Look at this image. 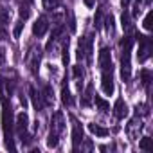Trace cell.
I'll use <instances>...</instances> for the list:
<instances>
[{
    "instance_id": "6da1fadb",
    "label": "cell",
    "mask_w": 153,
    "mask_h": 153,
    "mask_svg": "<svg viewBox=\"0 0 153 153\" xmlns=\"http://www.w3.org/2000/svg\"><path fill=\"white\" fill-rule=\"evenodd\" d=\"M15 81H9L6 76H0V101H2V131L6 148L9 151H15V115L11 106V94H13Z\"/></svg>"
},
{
    "instance_id": "7a4b0ae2",
    "label": "cell",
    "mask_w": 153,
    "mask_h": 153,
    "mask_svg": "<svg viewBox=\"0 0 153 153\" xmlns=\"http://www.w3.org/2000/svg\"><path fill=\"white\" fill-rule=\"evenodd\" d=\"M99 68H101V88L106 96H112L115 87H114V63L108 47H103L99 51Z\"/></svg>"
},
{
    "instance_id": "3957f363",
    "label": "cell",
    "mask_w": 153,
    "mask_h": 153,
    "mask_svg": "<svg viewBox=\"0 0 153 153\" xmlns=\"http://www.w3.org/2000/svg\"><path fill=\"white\" fill-rule=\"evenodd\" d=\"M131 45H133V36L130 33H126L119 43V47H121V76H123L124 83H130V79H131V61H130Z\"/></svg>"
},
{
    "instance_id": "277c9868",
    "label": "cell",
    "mask_w": 153,
    "mask_h": 153,
    "mask_svg": "<svg viewBox=\"0 0 153 153\" xmlns=\"http://www.w3.org/2000/svg\"><path fill=\"white\" fill-rule=\"evenodd\" d=\"M65 133V117L61 112H56L52 115L51 121V130H49V137H47V146L49 148H58L61 137Z\"/></svg>"
},
{
    "instance_id": "5b68a950",
    "label": "cell",
    "mask_w": 153,
    "mask_h": 153,
    "mask_svg": "<svg viewBox=\"0 0 153 153\" xmlns=\"http://www.w3.org/2000/svg\"><path fill=\"white\" fill-rule=\"evenodd\" d=\"M15 133L20 139V142L24 146H27L31 142V135H29V117L25 112H20L15 119Z\"/></svg>"
},
{
    "instance_id": "8992f818",
    "label": "cell",
    "mask_w": 153,
    "mask_h": 153,
    "mask_svg": "<svg viewBox=\"0 0 153 153\" xmlns=\"http://www.w3.org/2000/svg\"><path fill=\"white\" fill-rule=\"evenodd\" d=\"M40 61H42V47L38 43H31L29 51L25 54V63H27V67H29V70H31L33 76H38Z\"/></svg>"
},
{
    "instance_id": "52a82bcc",
    "label": "cell",
    "mask_w": 153,
    "mask_h": 153,
    "mask_svg": "<svg viewBox=\"0 0 153 153\" xmlns=\"http://www.w3.org/2000/svg\"><path fill=\"white\" fill-rule=\"evenodd\" d=\"M92 51H94V38L92 34H85L78 42V59L79 61H92Z\"/></svg>"
},
{
    "instance_id": "ba28073f",
    "label": "cell",
    "mask_w": 153,
    "mask_h": 153,
    "mask_svg": "<svg viewBox=\"0 0 153 153\" xmlns=\"http://www.w3.org/2000/svg\"><path fill=\"white\" fill-rule=\"evenodd\" d=\"M70 121H72V151H78L79 146L83 144L85 133H83V126H81V123L76 119L74 115H70Z\"/></svg>"
},
{
    "instance_id": "9c48e42d",
    "label": "cell",
    "mask_w": 153,
    "mask_h": 153,
    "mask_svg": "<svg viewBox=\"0 0 153 153\" xmlns=\"http://www.w3.org/2000/svg\"><path fill=\"white\" fill-rule=\"evenodd\" d=\"M137 38H139V45H140L139 47V61L144 63L151 54V40L148 36H142V34H139Z\"/></svg>"
},
{
    "instance_id": "30bf717a",
    "label": "cell",
    "mask_w": 153,
    "mask_h": 153,
    "mask_svg": "<svg viewBox=\"0 0 153 153\" xmlns=\"http://www.w3.org/2000/svg\"><path fill=\"white\" fill-rule=\"evenodd\" d=\"M140 130H142V117H140L139 114H135V117H133V119L128 123V126H126V133H128V137H130L131 140H135V139H139Z\"/></svg>"
},
{
    "instance_id": "8fae6325",
    "label": "cell",
    "mask_w": 153,
    "mask_h": 153,
    "mask_svg": "<svg viewBox=\"0 0 153 153\" xmlns=\"http://www.w3.org/2000/svg\"><path fill=\"white\" fill-rule=\"evenodd\" d=\"M47 31H49V18L45 15H42V16H38V20L33 25V34L36 38H43L47 34Z\"/></svg>"
},
{
    "instance_id": "7c38bea8",
    "label": "cell",
    "mask_w": 153,
    "mask_h": 153,
    "mask_svg": "<svg viewBox=\"0 0 153 153\" xmlns=\"http://www.w3.org/2000/svg\"><path fill=\"white\" fill-rule=\"evenodd\" d=\"M40 96H42V101H43V108H51L54 105V92H52V87L49 83H45L42 87Z\"/></svg>"
},
{
    "instance_id": "4fadbf2b",
    "label": "cell",
    "mask_w": 153,
    "mask_h": 153,
    "mask_svg": "<svg viewBox=\"0 0 153 153\" xmlns=\"http://www.w3.org/2000/svg\"><path fill=\"white\" fill-rule=\"evenodd\" d=\"M128 115V105L124 103V99L123 97H119L117 101H115V105H114V117L115 119H124Z\"/></svg>"
},
{
    "instance_id": "5bb4252c",
    "label": "cell",
    "mask_w": 153,
    "mask_h": 153,
    "mask_svg": "<svg viewBox=\"0 0 153 153\" xmlns=\"http://www.w3.org/2000/svg\"><path fill=\"white\" fill-rule=\"evenodd\" d=\"M9 22H11V11H9L7 7H0V33L4 34V38L7 36L6 27H7Z\"/></svg>"
},
{
    "instance_id": "9a60e30c",
    "label": "cell",
    "mask_w": 153,
    "mask_h": 153,
    "mask_svg": "<svg viewBox=\"0 0 153 153\" xmlns=\"http://www.w3.org/2000/svg\"><path fill=\"white\" fill-rule=\"evenodd\" d=\"M29 96H31V101H33L36 112H43V101H42L40 90H36L34 87H29Z\"/></svg>"
},
{
    "instance_id": "2e32d148",
    "label": "cell",
    "mask_w": 153,
    "mask_h": 153,
    "mask_svg": "<svg viewBox=\"0 0 153 153\" xmlns=\"http://www.w3.org/2000/svg\"><path fill=\"white\" fill-rule=\"evenodd\" d=\"M151 6V0H135V4H133V11H131V16L137 18L142 15L144 9H148Z\"/></svg>"
},
{
    "instance_id": "e0dca14e",
    "label": "cell",
    "mask_w": 153,
    "mask_h": 153,
    "mask_svg": "<svg viewBox=\"0 0 153 153\" xmlns=\"http://www.w3.org/2000/svg\"><path fill=\"white\" fill-rule=\"evenodd\" d=\"M88 130H90L96 137H108V135H110V130H108V128H103V126H99V124H96V123H90V124H88Z\"/></svg>"
},
{
    "instance_id": "ac0fdd59",
    "label": "cell",
    "mask_w": 153,
    "mask_h": 153,
    "mask_svg": "<svg viewBox=\"0 0 153 153\" xmlns=\"http://www.w3.org/2000/svg\"><path fill=\"white\" fill-rule=\"evenodd\" d=\"M18 11H20V20L25 22L29 18V15H31V4H29V0H22Z\"/></svg>"
},
{
    "instance_id": "d6986e66",
    "label": "cell",
    "mask_w": 153,
    "mask_h": 153,
    "mask_svg": "<svg viewBox=\"0 0 153 153\" xmlns=\"http://www.w3.org/2000/svg\"><path fill=\"white\" fill-rule=\"evenodd\" d=\"M61 101H63L65 106H72L74 105V99L70 96V90H68V85L67 83H63V87H61Z\"/></svg>"
},
{
    "instance_id": "ffe728a7",
    "label": "cell",
    "mask_w": 153,
    "mask_h": 153,
    "mask_svg": "<svg viewBox=\"0 0 153 153\" xmlns=\"http://www.w3.org/2000/svg\"><path fill=\"white\" fill-rule=\"evenodd\" d=\"M96 105H97V110L101 112V114H108L110 112V105L101 97V96H97V94H94V99H92Z\"/></svg>"
},
{
    "instance_id": "44dd1931",
    "label": "cell",
    "mask_w": 153,
    "mask_h": 153,
    "mask_svg": "<svg viewBox=\"0 0 153 153\" xmlns=\"http://www.w3.org/2000/svg\"><path fill=\"white\" fill-rule=\"evenodd\" d=\"M72 74H74V79H76V83H78V88L81 90L83 88V68H81V65H74V68H72Z\"/></svg>"
},
{
    "instance_id": "7402d4cb",
    "label": "cell",
    "mask_w": 153,
    "mask_h": 153,
    "mask_svg": "<svg viewBox=\"0 0 153 153\" xmlns=\"http://www.w3.org/2000/svg\"><path fill=\"white\" fill-rule=\"evenodd\" d=\"M103 25L106 27V33H108L110 36H114V33H115V24H114V16H112V13H106V15H105V22H103Z\"/></svg>"
},
{
    "instance_id": "603a6c76",
    "label": "cell",
    "mask_w": 153,
    "mask_h": 153,
    "mask_svg": "<svg viewBox=\"0 0 153 153\" xmlns=\"http://www.w3.org/2000/svg\"><path fill=\"white\" fill-rule=\"evenodd\" d=\"M92 99H94V87H92V83H90V85L87 87L85 94H83L81 105H83V106H90V105H92Z\"/></svg>"
},
{
    "instance_id": "cb8c5ba5",
    "label": "cell",
    "mask_w": 153,
    "mask_h": 153,
    "mask_svg": "<svg viewBox=\"0 0 153 153\" xmlns=\"http://www.w3.org/2000/svg\"><path fill=\"white\" fill-rule=\"evenodd\" d=\"M140 81H142V85H144V88H146V92L149 94V85H151V72L149 70H142L140 72Z\"/></svg>"
},
{
    "instance_id": "d4e9b609",
    "label": "cell",
    "mask_w": 153,
    "mask_h": 153,
    "mask_svg": "<svg viewBox=\"0 0 153 153\" xmlns=\"http://www.w3.org/2000/svg\"><path fill=\"white\" fill-rule=\"evenodd\" d=\"M61 4H63V0H43V7H45L47 11H54V9H58Z\"/></svg>"
},
{
    "instance_id": "484cf974",
    "label": "cell",
    "mask_w": 153,
    "mask_h": 153,
    "mask_svg": "<svg viewBox=\"0 0 153 153\" xmlns=\"http://www.w3.org/2000/svg\"><path fill=\"white\" fill-rule=\"evenodd\" d=\"M123 27H124V31L126 33H131V22H130V15H128V11L124 9V13H123Z\"/></svg>"
},
{
    "instance_id": "4316f807",
    "label": "cell",
    "mask_w": 153,
    "mask_h": 153,
    "mask_svg": "<svg viewBox=\"0 0 153 153\" xmlns=\"http://www.w3.org/2000/svg\"><path fill=\"white\" fill-rule=\"evenodd\" d=\"M151 18H153V13L149 11V13L146 15V18H144V24H142L144 29H148V31H151V27H153V25H151Z\"/></svg>"
},
{
    "instance_id": "83f0119b",
    "label": "cell",
    "mask_w": 153,
    "mask_h": 153,
    "mask_svg": "<svg viewBox=\"0 0 153 153\" xmlns=\"http://www.w3.org/2000/svg\"><path fill=\"white\" fill-rule=\"evenodd\" d=\"M139 148L144 151H149V137H142V140L139 142Z\"/></svg>"
},
{
    "instance_id": "f1b7e54d",
    "label": "cell",
    "mask_w": 153,
    "mask_h": 153,
    "mask_svg": "<svg viewBox=\"0 0 153 153\" xmlns=\"http://www.w3.org/2000/svg\"><path fill=\"white\" fill-rule=\"evenodd\" d=\"M22 27H24V22H22V20H18V22H16V27H15V38H18V36H20Z\"/></svg>"
},
{
    "instance_id": "f546056e",
    "label": "cell",
    "mask_w": 153,
    "mask_h": 153,
    "mask_svg": "<svg viewBox=\"0 0 153 153\" xmlns=\"http://www.w3.org/2000/svg\"><path fill=\"white\" fill-rule=\"evenodd\" d=\"M4 63H6V49L0 47V65H4Z\"/></svg>"
},
{
    "instance_id": "4dcf8cb0",
    "label": "cell",
    "mask_w": 153,
    "mask_h": 153,
    "mask_svg": "<svg viewBox=\"0 0 153 153\" xmlns=\"http://www.w3.org/2000/svg\"><path fill=\"white\" fill-rule=\"evenodd\" d=\"M85 6L87 7H94L96 6V0H85Z\"/></svg>"
},
{
    "instance_id": "1f68e13d",
    "label": "cell",
    "mask_w": 153,
    "mask_h": 153,
    "mask_svg": "<svg viewBox=\"0 0 153 153\" xmlns=\"http://www.w3.org/2000/svg\"><path fill=\"white\" fill-rule=\"evenodd\" d=\"M121 6H123V9H128V6H130V0H121Z\"/></svg>"
},
{
    "instance_id": "d6a6232c",
    "label": "cell",
    "mask_w": 153,
    "mask_h": 153,
    "mask_svg": "<svg viewBox=\"0 0 153 153\" xmlns=\"http://www.w3.org/2000/svg\"><path fill=\"white\" fill-rule=\"evenodd\" d=\"M2 38H4V34H2V33H0V40H2Z\"/></svg>"
}]
</instances>
